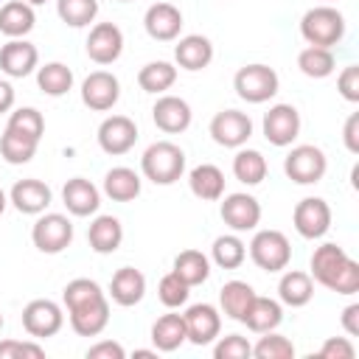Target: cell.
Listing matches in <instances>:
<instances>
[{
  "instance_id": "1",
  "label": "cell",
  "mask_w": 359,
  "mask_h": 359,
  "mask_svg": "<svg viewBox=\"0 0 359 359\" xmlns=\"http://www.w3.org/2000/svg\"><path fill=\"white\" fill-rule=\"evenodd\" d=\"M62 303L70 314V328L79 337H98L109 323V300L90 278H76L65 286Z\"/></svg>"
},
{
  "instance_id": "2",
  "label": "cell",
  "mask_w": 359,
  "mask_h": 359,
  "mask_svg": "<svg viewBox=\"0 0 359 359\" xmlns=\"http://www.w3.org/2000/svg\"><path fill=\"white\" fill-rule=\"evenodd\" d=\"M311 280L337 292V294H356L359 292V264L339 247V244H320L311 252Z\"/></svg>"
},
{
  "instance_id": "3",
  "label": "cell",
  "mask_w": 359,
  "mask_h": 359,
  "mask_svg": "<svg viewBox=\"0 0 359 359\" xmlns=\"http://www.w3.org/2000/svg\"><path fill=\"white\" fill-rule=\"evenodd\" d=\"M140 171L154 185H174L185 171V151L171 140H157L143 151Z\"/></svg>"
},
{
  "instance_id": "4",
  "label": "cell",
  "mask_w": 359,
  "mask_h": 359,
  "mask_svg": "<svg viewBox=\"0 0 359 359\" xmlns=\"http://www.w3.org/2000/svg\"><path fill=\"white\" fill-rule=\"evenodd\" d=\"M300 34L309 45L334 48L345 36V17L334 6H314L300 20Z\"/></svg>"
},
{
  "instance_id": "5",
  "label": "cell",
  "mask_w": 359,
  "mask_h": 359,
  "mask_svg": "<svg viewBox=\"0 0 359 359\" xmlns=\"http://www.w3.org/2000/svg\"><path fill=\"white\" fill-rule=\"evenodd\" d=\"M250 258L264 272H280L292 261V244L280 230H258L250 241Z\"/></svg>"
},
{
  "instance_id": "6",
  "label": "cell",
  "mask_w": 359,
  "mask_h": 359,
  "mask_svg": "<svg viewBox=\"0 0 359 359\" xmlns=\"http://www.w3.org/2000/svg\"><path fill=\"white\" fill-rule=\"evenodd\" d=\"M233 87H236V95L241 101H247V104H264V101H269L278 93L280 79H278V73L269 65H244L236 73Z\"/></svg>"
},
{
  "instance_id": "7",
  "label": "cell",
  "mask_w": 359,
  "mask_h": 359,
  "mask_svg": "<svg viewBox=\"0 0 359 359\" xmlns=\"http://www.w3.org/2000/svg\"><path fill=\"white\" fill-rule=\"evenodd\" d=\"M325 168H328V160L323 154V149L311 146V143H303V146H294L286 160H283V171L292 182L297 185H314L325 177Z\"/></svg>"
},
{
  "instance_id": "8",
  "label": "cell",
  "mask_w": 359,
  "mask_h": 359,
  "mask_svg": "<svg viewBox=\"0 0 359 359\" xmlns=\"http://www.w3.org/2000/svg\"><path fill=\"white\" fill-rule=\"evenodd\" d=\"M31 241H34V247L39 252L56 255V252H62V250L70 247V241H73V224L62 213H45V216H39L34 222Z\"/></svg>"
},
{
  "instance_id": "9",
  "label": "cell",
  "mask_w": 359,
  "mask_h": 359,
  "mask_svg": "<svg viewBox=\"0 0 359 359\" xmlns=\"http://www.w3.org/2000/svg\"><path fill=\"white\" fill-rule=\"evenodd\" d=\"M65 325V314L59 309V303L48 300V297H39V300H31L25 309H22V328L34 337V339H48L53 334H59Z\"/></svg>"
},
{
  "instance_id": "10",
  "label": "cell",
  "mask_w": 359,
  "mask_h": 359,
  "mask_svg": "<svg viewBox=\"0 0 359 359\" xmlns=\"http://www.w3.org/2000/svg\"><path fill=\"white\" fill-rule=\"evenodd\" d=\"M292 222H294V230L303 236V238H323L331 227V208L325 199L320 196H306L294 205V213H292Z\"/></svg>"
},
{
  "instance_id": "11",
  "label": "cell",
  "mask_w": 359,
  "mask_h": 359,
  "mask_svg": "<svg viewBox=\"0 0 359 359\" xmlns=\"http://www.w3.org/2000/svg\"><path fill=\"white\" fill-rule=\"evenodd\" d=\"M252 135V121L247 112H238V109H222L213 115L210 121V137L224 146V149H238L250 140Z\"/></svg>"
},
{
  "instance_id": "12",
  "label": "cell",
  "mask_w": 359,
  "mask_h": 359,
  "mask_svg": "<svg viewBox=\"0 0 359 359\" xmlns=\"http://www.w3.org/2000/svg\"><path fill=\"white\" fill-rule=\"evenodd\" d=\"M121 98V84L112 73L107 70H95L81 81V101L84 107H90L93 112H107L118 104Z\"/></svg>"
},
{
  "instance_id": "13",
  "label": "cell",
  "mask_w": 359,
  "mask_h": 359,
  "mask_svg": "<svg viewBox=\"0 0 359 359\" xmlns=\"http://www.w3.org/2000/svg\"><path fill=\"white\" fill-rule=\"evenodd\" d=\"M135 143H137V126H135L132 118H126V115H109V118L101 121V126H98V146L107 154H112V157L126 154Z\"/></svg>"
},
{
  "instance_id": "14",
  "label": "cell",
  "mask_w": 359,
  "mask_h": 359,
  "mask_svg": "<svg viewBox=\"0 0 359 359\" xmlns=\"http://www.w3.org/2000/svg\"><path fill=\"white\" fill-rule=\"evenodd\" d=\"M123 53V31L115 22H95L87 36V56L95 65H112Z\"/></svg>"
},
{
  "instance_id": "15",
  "label": "cell",
  "mask_w": 359,
  "mask_h": 359,
  "mask_svg": "<svg viewBox=\"0 0 359 359\" xmlns=\"http://www.w3.org/2000/svg\"><path fill=\"white\" fill-rule=\"evenodd\" d=\"M300 135V112L292 104H275L264 115V137L272 146H292Z\"/></svg>"
},
{
  "instance_id": "16",
  "label": "cell",
  "mask_w": 359,
  "mask_h": 359,
  "mask_svg": "<svg viewBox=\"0 0 359 359\" xmlns=\"http://www.w3.org/2000/svg\"><path fill=\"white\" fill-rule=\"evenodd\" d=\"M219 213H222V222L236 233L255 230L261 222V205L250 194H227Z\"/></svg>"
},
{
  "instance_id": "17",
  "label": "cell",
  "mask_w": 359,
  "mask_h": 359,
  "mask_svg": "<svg viewBox=\"0 0 359 359\" xmlns=\"http://www.w3.org/2000/svg\"><path fill=\"white\" fill-rule=\"evenodd\" d=\"M182 317H185L188 342L194 345H210L222 331V314L210 303H194Z\"/></svg>"
},
{
  "instance_id": "18",
  "label": "cell",
  "mask_w": 359,
  "mask_h": 359,
  "mask_svg": "<svg viewBox=\"0 0 359 359\" xmlns=\"http://www.w3.org/2000/svg\"><path fill=\"white\" fill-rule=\"evenodd\" d=\"M151 118H154V126L163 129L165 135H180L191 126V107L185 98L180 95H160L157 104L151 107Z\"/></svg>"
},
{
  "instance_id": "19",
  "label": "cell",
  "mask_w": 359,
  "mask_h": 359,
  "mask_svg": "<svg viewBox=\"0 0 359 359\" xmlns=\"http://www.w3.org/2000/svg\"><path fill=\"white\" fill-rule=\"evenodd\" d=\"M36 62H39V50H36V45H31L25 39H8L0 48V70L11 79L31 76Z\"/></svg>"
},
{
  "instance_id": "20",
  "label": "cell",
  "mask_w": 359,
  "mask_h": 359,
  "mask_svg": "<svg viewBox=\"0 0 359 359\" xmlns=\"http://www.w3.org/2000/svg\"><path fill=\"white\" fill-rule=\"evenodd\" d=\"M143 25H146V34L157 42H171L180 36L182 31V14L177 6L171 3H154L146 8V17H143Z\"/></svg>"
},
{
  "instance_id": "21",
  "label": "cell",
  "mask_w": 359,
  "mask_h": 359,
  "mask_svg": "<svg viewBox=\"0 0 359 359\" xmlns=\"http://www.w3.org/2000/svg\"><path fill=\"white\" fill-rule=\"evenodd\" d=\"M50 199H53L50 188H48L42 180H34V177L14 182V188H11V194H8V202H11L20 213H28V216L45 213V208L50 205Z\"/></svg>"
},
{
  "instance_id": "22",
  "label": "cell",
  "mask_w": 359,
  "mask_h": 359,
  "mask_svg": "<svg viewBox=\"0 0 359 359\" xmlns=\"http://www.w3.org/2000/svg\"><path fill=\"white\" fill-rule=\"evenodd\" d=\"M62 202L73 216H93L98 210V205H101V191L90 180L73 177L62 188Z\"/></svg>"
},
{
  "instance_id": "23",
  "label": "cell",
  "mask_w": 359,
  "mask_h": 359,
  "mask_svg": "<svg viewBox=\"0 0 359 359\" xmlns=\"http://www.w3.org/2000/svg\"><path fill=\"white\" fill-rule=\"evenodd\" d=\"M143 294H146V278H143L140 269H135V266H121V269L112 275V280H109V297H112V303L129 309V306L140 303Z\"/></svg>"
},
{
  "instance_id": "24",
  "label": "cell",
  "mask_w": 359,
  "mask_h": 359,
  "mask_svg": "<svg viewBox=\"0 0 359 359\" xmlns=\"http://www.w3.org/2000/svg\"><path fill=\"white\" fill-rule=\"evenodd\" d=\"M34 25H36V14L31 3L8 0L0 6V34H6L8 39H22Z\"/></svg>"
},
{
  "instance_id": "25",
  "label": "cell",
  "mask_w": 359,
  "mask_h": 359,
  "mask_svg": "<svg viewBox=\"0 0 359 359\" xmlns=\"http://www.w3.org/2000/svg\"><path fill=\"white\" fill-rule=\"evenodd\" d=\"M174 59L185 70H202L213 62V45L202 34H188L174 45Z\"/></svg>"
},
{
  "instance_id": "26",
  "label": "cell",
  "mask_w": 359,
  "mask_h": 359,
  "mask_svg": "<svg viewBox=\"0 0 359 359\" xmlns=\"http://www.w3.org/2000/svg\"><path fill=\"white\" fill-rule=\"evenodd\" d=\"M188 185H191V194L199 196L202 202H216L224 196V174L213 163H202V165L191 168Z\"/></svg>"
},
{
  "instance_id": "27",
  "label": "cell",
  "mask_w": 359,
  "mask_h": 359,
  "mask_svg": "<svg viewBox=\"0 0 359 359\" xmlns=\"http://www.w3.org/2000/svg\"><path fill=\"white\" fill-rule=\"evenodd\" d=\"M278 297L283 306H292V309H300L306 306L311 297H314V280L309 272H300V269H286L278 280Z\"/></svg>"
},
{
  "instance_id": "28",
  "label": "cell",
  "mask_w": 359,
  "mask_h": 359,
  "mask_svg": "<svg viewBox=\"0 0 359 359\" xmlns=\"http://www.w3.org/2000/svg\"><path fill=\"white\" fill-rule=\"evenodd\" d=\"M280 320H283V309H280V303L272 300V297H261V294H255L252 303L247 306V314H244L241 323H244L250 331H255V334H266V331H275V328L280 325Z\"/></svg>"
},
{
  "instance_id": "29",
  "label": "cell",
  "mask_w": 359,
  "mask_h": 359,
  "mask_svg": "<svg viewBox=\"0 0 359 359\" xmlns=\"http://www.w3.org/2000/svg\"><path fill=\"white\" fill-rule=\"evenodd\" d=\"M87 241H90V250H95L98 255H109L121 247L123 241V227L115 216H95L90 222V230H87Z\"/></svg>"
},
{
  "instance_id": "30",
  "label": "cell",
  "mask_w": 359,
  "mask_h": 359,
  "mask_svg": "<svg viewBox=\"0 0 359 359\" xmlns=\"http://www.w3.org/2000/svg\"><path fill=\"white\" fill-rule=\"evenodd\" d=\"M185 339H188V331H185V317H182V314H163V317L154 320V325H151L154 351L171 353V351H177Z\"/></svg>"
},
{
  "instance_id": "31",
  "label": "cell",
  "mask_w": 359,
  "mask_h": 359,
  "mask_svg": "<svg viewBox=\"0 0 359 359\" xmlns=\"http://www.w3.org/2000/svg\"><path fill=\"white\" fill-rule=\"evenodd\" d=\"M104 194L112 202H132L140 194V177L132 168H126V165L109 168L104 174Z\"/></svg>"
},
{
  "instance_id": "32",
  "label": "cell",
  "mask_w": 359,
  "mask_h": 359,
  "mask_svg": "<svg viewBox=\"0 0 359 359\" xmlns=\"http://www.w3.org/2000/svg\"><path fill=\"white\" fill-rule=\"evenodd\" d=\"M255 297V289L247 283V280H227L219 292V303H222V311L230 317V320H244L247 314V306L252 303Z\"/></svg>"
},
{
  "instance_id": "33",
  "label": "cell",
  "mask_w": 359,
  "mask_h": 359,
  "mask_svg": "<svg viewBox=\"0 0 359 359\" xmlns=\"http://www.w3.org/2000/svg\"><path fill=\"white\" fill-rule=\"evenodd\" d=\"M171 272L180 275L188 286H199V283H205L208 275H210V261H208V255L199 252V250H182V252L174 258V269H171Z\"/></svg>"
},
{
  "instance_id": "34",
  "label": "cell",
  "mask_w": 359,
  "mask_h": 359,
  "mask_svg": "<svg viewBox=\"0 0 359 359\" xmlns=\"http://www.w3.org/2000/svg\"><path fill=\"white\" fill-rule=\"evenodd\" d=\"M174 81H177V67H174L171 62H149V65H143L140 73H137L140 90H143V93H154V95L171 90Z\"/></svg>"
},
{
  "instance_id": "35",
  "label": "cell",
  "mask_w": 359,
  "mask_h": 359,
  "mask_svg": "<svg viewBox=\"0 0 359 359\" xmlns=\"http://www.w3.org/2000/svg\"><path fill=\"white\" fill-rule=\"evenodd\" d=\"M36 84H39V90L45 95L59 98V95L70 93V87H73V70L67 65H62V62H48V65H42L36 70Z\"/></svg>"
},
{
  "instance_id": "36",
  "label": "cell",
  "mask_w": 359,
  "mask_h": 359,
  "mask_svg": "<svg viewBox=\"0 0 359 359\" xmlns=\"http://www.w3.org/2000/svg\"><path fill=\"white\" fill-rule=\"evenodd\" d=\"M297 67L303 76L309 79H325L334 73L337 62H334V53L331 48H317V45H309L297 53Z\"/></svg>"
},
{
  "instance_id": "37",
  "label": "cell",
  "mask_w": 359,
  "mask_h": 359,
  "mask_svg": "<svg viewBox=\"0 0 359 359\" xmlns=\"http://www.w3.org/2000/svg\"><path fill=\"white\" fill-rule=\"evenodd\" d=\"M233 174H236V180L244 182V185H258V182H264V177H266V160H264V154L255 151V149H241V151L233 157Z\"/></svg>"
},
{
  "instance_id": "38",
  "label": "cell",
  "mask_w": 359,
  "mask_h": 359,
  "mask_svg": "<svg viewBox=\"0 0 359 359\" xmlns=\"http://www.w3.org/2000/svg\"><path fill=\"white\" fill-rule=\"evenodd\" d=\"M36 146H39V140H31V137L17 135V132H11V129H6V132L0 135V154H3V160L11 163V165L28 163V160L36 154Z\"/></svg>"
},
{
  "instance_id": "39",
  "label": "cell",
  "mask_w": 359,
  "mask_h": 359,
  "mask_svg": "<svg viewBox=\"0 0 359 359\" xmlns=\"http://www.w3.org/2000/svg\"><path fill=\"white\" fill-rule=\"evenodd\" d=\"M210 258L222 269H238L247 258V247L238 236H219L210 247Z\"/></svg>"
},
{
  "instance_id": "40",
  "label": "cell",
  "mask_w": 359,
  "mask_h": 359,
  "mask_svg": "<svg viewBox=\"0 0 359 359\" xmlns=\"http://www.w3.org/2000/svg\"><path fill=\"white\" fill-rule=\"evenodd\" d=\"M56 14L70 28H84L98 17V0H56Z\"/></svg>"
},
{
  "instance_id": "41",
  "label": "cell",
  "mask_w": 359,
  "mask_h": 359,
  "mask_svg": "<svg viewBox=\"0 0 359 359\" xmlns=\"http://www.w3.org/2000/svg\"><path fill=\"white\" fill-rule=\"evenodd\" d=\"M6 129L17 132V135H25V137H31V140H39L42 132H45V118H42V112L34 109V107H20V109H14V112L8 115V126H6Z\"/></svg>"
},
{
  "instance_id": "42",
  "label": "cell",
  "mask_w": 359,
  "mask_h": 359,
  "mask_svg": "<svg viewBox=\"0 0 359 359\" xmlns=\"http://www.w3.org/2000/svg\"><path fill=\"white\" fill-rule=\"evenodd\" d=\"M252 356L255 359H292L294 356V345L289 337L266 331L255 345H252Z\"/></svg>"
},
{
  "instance_id": "43",
  "label": "cell",
  "mask_w": 359,
  "mask_h": 359,
  "mask_svg": "<svg viewBox=\"0 0 359 359\" xmlns=\"http://www.w3.org/2000/svg\"><path fill=\"white\" fill-rule=\"evenodd\" d=\"M188 294H191V286H188L180 275H174V272L163 275L160 283H157V297H160V303H163L165 309H180V306H185Z\"/></svg>"
},
{
  "instance_id": "44",
  "label": "cell",
  "mask_w": 359,
  "mask_h": 359,
  "mask_svg": "<svg viewBox=\"0 0 359 359\" xmlns=\"http://www.w3.org/2000/svg\"><path fill=\"white\" fill-rule=\"evenodd\" d=\"M213 356L216 359H247V356H252V345L241 334H227L216 342Z\"/></svg>"
},
{
  "instance_id": "45",
  "label": "cell",
  "mask_w": 359,
  "mask_h": 359,
  "mask_svg": "<svg viewBox=\"0 0 359 359\" xmlns=\"http://www.w3.org/2000/svg\"><path fill=\"white\" fill-rule=\"evenodd\" d=\"M45 351L36 342L22 339H3L0 342V359H42Z\"/></svg>"
},
{
  "instance_id": "46",
  "label": "cell",
  "mask_w": 359,
  "mask_h": 359,
  "mask_svg": "<svg viewBox=\"0 0 359 359\" xmlns=\"http://www.w3.org/2000/svg\"><path fill=\"white\" fill-rule=\"evenodd\" d=\"M337 90H339V95H342L345 101H351V104L359 101V65H348V67L339 73Z\"/></svg>"
},
{
  "instance_id": "47",
  "label": "cell",
  "mask_w": 359,
  "mask_h": 359,
  "mask_svg": "<svg viewBox=\"0 0 359 359\" xmlns=\"http://www.w3.org/2000/svg\"><path fill=\"white\" fill-rule=\"evenodd\" d=\"M320 356L323 359H353L356 356V348L351 345L348 337H328L320 348Z\"/></svg>"
},
{
  "instance_id": "48",
  "label": "cell",
  "mask_w": 359,
  "mask_h": 359,
  "mask_svg": "<svg viewBox=\"0 0 359 359\" xmlns=\"http://www.w3.org/2000/svg\"><path fill=\"white\" fill-rule=\"evenodd\" d=\"M123 356H126L123 345H118L112 339H101L87 348V359H123Z\"/></svg>"
},
{
  "instance_id": "49",
  "label": "cell",
  "mask_w": 359,
  "mask_h": 359,
  "mask_svg": "<svg viewBox=\"0 0 359 359\" xmlns=\"http://www.w3.org/2000/svg\"><path fill=\"white\" fill-rule=\"evenodd\" d=\"M342 137H345L348 151H351V154H359V112H353V115L345 121V132H342Z\"/></svg>"
},
{
  "instance_id": "50",
  "label": "cell",
  "mask_w": 359,
  "mask_h": 359,
  "mask_svg": "<svg viewBox=\"0 0 359 359\" xmlns=\"http://www.w3.org/2000/svg\"><path fill=\"white\" fill-rule=\"evenodd\" d=\"M342 328L351 337H359V303L345 306V311H342Z\"/></svg>"
},
{
  "instance_id": "51",
  "label": "cell",
  "mask_w": 359,
  "mask_h": 359,
  "mask_svg": "<svg viewBox=\"0 0 359 359\" xmlns=\"http://www.w3.org/2000/svg\"><path fill=\"white\" fill-rule=\"evenodd\" d=\"M14 107V87L8 81H0V115Z\"/></svg>"
},
{
  "instance_id": "52",
  "label": "cell",
  "mask_w": 359,
  "mask_h": 359,
  "mask_svg": "<svg viewBox=\"0 0 359 359\" xmlns=\"http://www.w3.org/2000/svg\"><path fill=\"white\" fill-rule=\"evenodd\" d=\"M137 359H149V356H157V351H135Z\"/></svg>"
},
{
  "instance_id": "53",
  "label": "cell",
  "mask_w": 359,
  "mask_h": 359,
  "mask_svg": "<svg viewBox=\"0 0 359 359\" xmlns=\"http://www.w3.org/2000/svg\"><path fill=\"white\" fill-rule=\"evenodd\" d=\"M6 205H8V199H6V194H3V188H0V216H3V210H6Z\"/></svg>"
},
{
  "instance_id": "54",
  "label": "cell",
  "mask_w": 359,
  "mask_h": 359,
  "mask_svg": "<svg viewBox=\"0 0 359 359\" xmlns=\"http://www.w3.org/2000/svg\"><path fill=\"white\" fill-rule=\"evenodd\" d=\"M25 3H31V6H42V3H48V0H25Z\"/></svg>"
},
{
  "instance_id": "55",
  "label": "cell",
  "mask_w": 359,
  "mask_h": 359,
  "mask_svg": "<svg viewBox=\"0 0 359 359\" xmlns=\"http://www.w3.org/2000/svg\"><path fill=\"white\" fill-rule=\"evenodd\" d=\"M0 331H3V314H0Z\"/></svg>"
},
{
  "instance_id": "56",
  "label": "cell",
  "mask_w": 359,
  "mask_h": 359,
  "mask_svg": "<svg viewBox=\"0 0 359 359\" xmlns=\"http://www.w3.org/2000/svg\"><path fill=\"white\" fill-rule=\"evenodd\" d=\"M118 3H129V0H118Z\"/></svg>"
}]
</instances>
